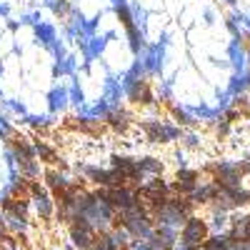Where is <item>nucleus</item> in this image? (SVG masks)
Returning <instances> with one entry per match:
<instances>
[{
    "instance_id": "nucleus-8",
    "label": "nucleus",
    "mask_w": 250,
    "mask_h": 250,
    "mask_svg": "<svg viewBox=\"0 0 250 250\" xmlns=\"http://www.w3.org/2000/svg\"><path fill=\"white\" fill-rule=\"evenodd\" d=\"M185 250H203V245H185Z\"/></svg>"
},
{
    "instance_id": "nucleus-1",
    "label": "nucleus",
    "mask_w": 250,
    "mask_h": 250,
    "mask_svg": "<svg viewBox=\"0 0 250 250\" xmlns=\"http://www.w3.org/2000/svg\"><path fill=\"white\" fill-rule=\"evenodd\" d=\"M180 238H183L185 245H203L205 238H208V223L198 215L185 218V228H183Z\"/></svg>"
},
{
    "instance_id": "nucleus-5",
    "label": "nucleus",
    "mask_w": 250,
    "mask_h": 250,
    "mask_svg": "<svg viewBox=\"0 0 250 250\" xmlns=\"http://www.w3.org/2000/svg\"><path fill=\"white\" fill-rule=\"evenodd\" d=\"M35 150H38L40 160H43L45 165H50V168H62V158L53 150V145H48V143H43V140H38V143H35Z\"/></svg>"
},
{
    "instance_id": "nucleus-4",
    "label": "nucleus",
    "mask_w": 250,
    "mask_h": 250,
    "mask_svg": "<svg viewBox=\"0 0 250 250\" xmlns=\"http://www.w3.org/2000/svg\"><path fill=\"white\" fill-rule=\"evenodd\" d=\"M8 143H10V148L18 153V158H20V160H33V158H35V145H30L23 135L13 133V135L8 138Z\"/></svg>"
},
{
    "instance_id": "nucleus-3",
    "label": "nucleus",
    "mask_w": 250,
    "mask_h": 250,
    "mask_svg": "<svg viewBox=\"0 0 250 250\" xmlns=\"http://www.w3.org/2000/svg\"><path fill=\"white\" fill-rule=\"evenodd\" d=\"M133 120H130V115L125 113V110H113V113H108V120H105V125H108V130H113V133H128L133 125H130Z\"/></svg>"
},
{
    "instance_id": "nucleus-7",
    "label": "nucleus",
    "mask_w": 250,
    "mask_h": 250,
    "mask_svg": "<svg viewBox=\"0 0 250 250\" xmlns=\"http://www.w3.org/2000/svg\"><path fill=\"white\" fill-rule=\"evenodd\" d=\"M243 48H248V50H250V35H248V38H243Z\"/></svg>"
},
{
    "instance_id": "nucleus-6",
    "label": "nucleus",
    "mask_w": 250,
    "mask_h": 250,
    "mask_svg": "<svg viewBox=\"0 0 250 250\" xmlns=\"http://www.w3.org/2000/svg\"><path fill=\"white\" fill-rule=\"evenodd\" d=\"M118 18H120V23H123V28L130 33V40H133V48L138 50L140 48V40H138V33H135V28H133V18H130V13L125 10V8H118Z\"/></svg>"
},
{
    "instance_id": "nucleus-2",
    "label": "nucleus",
    "mask_w": 250,
    "mask_h": 250,
    "mask_svg": "<svg viewBox=\"0 0 250 250\" xmlns=\"http://www.w3.org/2000/svg\"><path fill=\"white\" fill-rule=\"evenodd\" d=\"M128 98H130L133 105H150V103H153V88H150V83H148V80L133 83Z\"/></svg>"
}]
</instances>
